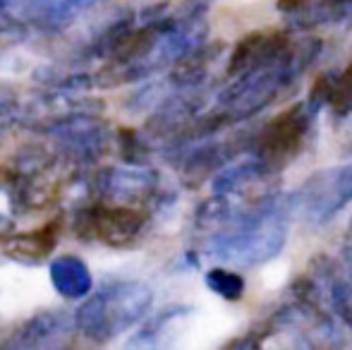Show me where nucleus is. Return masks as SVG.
I'll return each instance as SVG.
<instances>
[{
    "instance_id": "f257e3e1",
    "label": "nucleus",
    "mask_w": 352,
    "mask_h": 350,
    "mask_svg": "<svg viewBox=\"0 0 352 350\" xmlns=\"http://www.w3.org/2000/svg\"><path fill=\"white\" fill-rule=\"evenodd\" d=\"M295 206V195L280 192H269L237 206L226 226L206 235L204 252L218 262L245 269L274 262L287 243Z\"/></svg>"
},
{
    "instance_id": "f03ea898",
    "label": "nucleus",
    "mask_w": 352,
    "mask_h": 350,
    "mask_svg": "<svg viewBox=\"0 0 352 350\" xmlns=\"http://www.w3.org/2000/svg\"><path fill=\"white\" fill-rule=\"evenodd\" d=\"M250 336L254 350H343L345 343L329 309L295 295L250 331Z\"/></svg>"
},
{
    "instance_id": "7ed1b4c3",
    "label": "nucleus",
    "mask_w": 352,
    "mask_h": 350,
    "mask_svg": "<svg viewBox=\"0 0 352 350\" xmlns=\"http://www.w3.org/2000/svg\"><path fill=\"white\" fill-rule=\"evenodd\" d=\"M153 305V290L144 281L116 278L89 295L74 312L82 336L94 343H108L142 322Z\"/></svg>"
},
{
    "instance_id": "20e7f679",
    "label": "nucleus",
    "mask_w": 352,
    "mask_h": 350,
    "mask_svg": "<svg viewBox=\"0 0 352 350\" xmlns=\"http://www.w3.org/2000/svg\"><path fill=\"white\" fill-rule=\"evenodd\" d=\"M311 120L314 113L307 108V103H295L287 111H280L252 135L250 154L278 173L302 151L311 130Z\"/></svg>"
},
{
    "instance_id": "39448f33",
    "label": "nucleus",
    "mask_w": 352,
    "mask_h": 350,
    "mask_svg": "<svg viewBox=\"0 0 352 350\" xmlns=\"http://www.w3.org/2000/svg\"><path fill=\"white\" fill-rule=\"evenodd\" d=\"M146 221L148 216L140 206L98 201V204L82 206L74 214L72 228L79 240H94L108 248H130L140 240Z\"/></svg>"
},
{
    "instance_id": "423d86ee",
    "label": "nucleus",
    "mask_w": 352,
    "mask_h": 350,
    "mask_svg": "<svg viewBox=\"0 0 352 350\" xmlns=\"http://www.w3.org/2000/svg\"><path fill=\"white\" fill-rule=\"evenodd\" d=\"M295 199L307 223L316 228L329 226L352 204V161L316 171L314 175L307 177Z\"/></svg>"
},
{
    "instance_id": "0eeeda50",
    "label": "nucleus",
    "mask_w": 352,
    "mask_h": 350,
    "mask_svg": "<svg viewBox=\"0 0 352 350\" xmlns=\"http://www.w3.org/2000/svg\"><path fill=\"white\" fill-rule=\"evenodd\" d=\"M48 135L58 142L63 154L77 164H94L111 146L108 127L89 113H74V116L53 120L48 125Z\"/></svg>"
},
{
    "instance_id": "6e6552de",
    "label": "nucleus",
    "mask_w": 352,
    "mask_h": 350,
    "mask_svg": "<svg viewBox=\"0 0 352 350\" xmlns=\"http://www.w3.org/2000/svg\"><path fill=\"white\" fill-rule=\"evenodd\" d=\"M74 329V317L60 309L34 314L0 338V350H67Z\"/></svg>"
},
{
    "instance_id": "1a4fd4ad",
    "label": "nucleus",
    "mask_w": 352,
    "mask_h": 350,
    "mask_svg": "<svg viewBox=\"0 0 352 350\" xmlns=\"http://www.w3.org/2000/svg\"><path fill=\"white\" fill-rule=\"evenodd\" d=\"M96 190L103 201L140 206L156 195L158 175L146 166H116V168H106L98 173Z\"/></svg>"
},
{
    "instance_id": "9d476101",
    "label": "nucleus",
    "mask_w": 352,
    "mask_h": 350,
    "mask_svg": "<svg viewBox=\"0 0 352 350\" xmlns=\"http://www.w3.org/2000/svg\"><path fill=\"white\" fill-rule=\"evenodd\" d=\"M307 274L314 278L319 300L336 319L352 329V274L329 254H314Z\"/></svg>"
},
{
    "instance_id": "9b49d317",
    "label": "nucleus",
    "mask_w": 352,
    "mask_h": 350,
    "mask_svg": "<svg viewBox=\"0 0 352 350\" xmlns=\"http://www.w3.org/2000/svg\"><path fill=\"white\" fill-rule=\"evenodd\" d=\"M292 46V36L278 29H269V32H250L240 43L235 46V51L230 53L228 61V77H235L252 72L256 67H264L269 63L278 61L283 53Z\"/></svg>"
},
{
    "instance_id": "f8f14e48",
    "label": "nucleus",
    "mask_w": 352,
    "mask_h": 350,
    "mask_svg": "<svg viewBox=\"0 0 352 350\" xmlns=\"http://www.w3.org/2000/svg\"><path fill=\"white\" fill-rule=\"evenodd\" d=\"M190 317L192 307L187 305L161 309L127 341L125 350H182V336Z\"/></svg>"
},
{
    "instance_id": "ddd939ff",
    "label": "nucleus",
    "mask_w": 352,
    "mask_h": 350,
    "mask_svg": "<svg viewBox=\"0 0 352 350\" xmlns=\"http://www.w3.org/2000/svg\"><path fill=\"white\" fill-rule=\"evenodd\" d=\"M276 8L300 32H316L352 19V0H278Z\"/></svg>"
},
{
    "instance_id": "4468645a",
    "label": "nucleus",
    "mask_w": 352,
    "mask_h": 350,
    "mask_svg": "<svg viewBox=\"0 0 352 350\" xmlns=\"http://www.w3.org/2000/svg\"><path fill=\"white\" fill-rule=\"evenodd\" d=\"M98 3L101 0H5V14H17L43 29H58Z\"/></svg>"
},
{
    "instance_id": "2eb2a0df",
    "label": "nucleus",
    "mask_w": 352,
    "mask_h": 350,
    "mask_svg": "<svg viewBox=\"0 0 352 350\" xmlns=\"http://www.w3.org/2000/svg\"><path fill=\"white\" fill-rule=\"evenodd\" d=\"M58 233H60L58 223H48L43 228L29 230V233L10 235L3 243V252L14 262L38 264L53 254V250L58 245Z\"/></svg>"
},
{
    "instance_id": "dca6fc26",
    "label": "nucleus",
    "mask_w": 352,
    "mask_h": 350,
    "mask_svg": "<svg viewBox=\"0 0 352 350\" xmlns=\"http://www.w3.org/2000/svg\"><path fill=\"white\" fill-rule=\"evenodd\" d=\"M51 283L65 300H82L91 293V271L89 266L74 254H63V257L51 262Z\"/></svg>"
},
{
    "instance_id": "f3484780",
    "label": "nucleus",
    "mask_w": 352,
    "mask_h": 350,
    "mask_svg": "<svg viewBox=\"0 0 352 350\" xmlns=\"http://www.w3.org/2000/svg\"><path fill=\"white\" fill-rule=\"evenodd\" d=\"M204 283L213 295H218L226 303H240L247 293L245 276L232 269H226V266H216V269L206 271Z\"/></svg>"
},
{
    "instance_id": "a211bd4d",
    "label": "nucleus",
    "mask_w": 352,
    "mask_h": 350,
    "mask_svg": "<svg viewBox=\"0 0 352 350\" xmlns=\"http://www.w3.org/2000/svg\"><path fill=\"white\" fill-rule=\"evenodd\" d=\"M336 118H348L352 113V63L345 70L331 75L329 106Z\"/></svg>"
},
{
    "instance_id": "6ab92c4d",
    "label": "nucleus",
    "mask_w": 352,
    "mask_h": 350,
    "mask_svg": "<svg viewBox=\"0 0 352 350\" xmlns=\"http://www.w3.org/2000/svg\"><path fill=\"white\" fill-rule=\"evenodd\" d=\"M14 116V103L10 101L8 96H3L0 94V135L5 132V127H8V122H10V118Z\"/></svg>"
},
{
    "instance_id": "aec40b11",
    "label": "nucleus",
    "mask_w": 352,
    "mask_h": 350,
    "mask_svg": "<svg viewBox=\"0 0 352 350\" xmlns=\"http://www.w3.org/2000/svg\"><path fill=\"white\" fill-rule=\"evenodd\" d=\"M67 350H72V348H67Z\"/></svg>"
}]
</instances>
